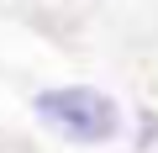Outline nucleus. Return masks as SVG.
Segmentation results:
<instances>
[{
    "mask_svg": "<svg viewBox=\"0 0 158 153\" xmlns=\"http://www.w3.org/2000/svg\"><path fill=\"white\" fill-rule=\"evenodd\" d=\"M32 111L58 127L63 137L74 142H111L121 132V106L106 95V90H90V85H63V90H42L32 100Z\"/></svg>",
    "mask_w": 158,
    "mask_h": 153,
    "instance_id": "nucleus-1",
    "label": "nucleus"
}]
</instances>
